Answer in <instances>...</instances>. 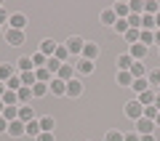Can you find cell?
I'll use <instances>...</instances> for the list:
<instances>
[{"label": "cell", "mask_w": 160, "mask_h": 141, "mask_svg": "<svg viewBox=\"0 0 160 141\" xmlns=\"http://www.w3.org/2000/svg\"><path fill=\"white\" fill-rule=\"evenodd\" d=\"M83 59H88V61L99 59V45L96 43H86V48H83Z\"/></svg>", "instance_id": "30bf717a"}, {"label": "cell", "mask_w": 160, "mask_h": 141, "mask_svg": "<svg viewBox=\"0 0 160 141\" xmlns=\"http://www.w3.org/2000/svg\"><path fill=\"white\" fill-rule=\"evenodd\" d=\"M139 141H155V136H139Z\"/></svg>", "instance_id": "bcb514c9"}, {"label": "cell", "mask_w": 160, "mask_h": 141, "mask_svg": "<svg viewBox=\"0 0 160 141\" xmlns=\"http://www.w3.org/2000/svg\"><path fill=\"white\" fill-rule=\"evenodd\" d=\"M24 128H27V123H22V120H13V123H8V133L16 139V136H24Z\"/></svg>", "instance_id": "9c48e42d"}, {"label": "cell", "mask_w": 160, "mask_h": 141, "mask_svg": "<svg viewBox=\"0 0 160 141\" xmlns=\"http://www.w3.org/2000/svg\"><path fill=\"white\" fill-rule=\"evenodd\" d=\"M147 83H149V88H160V69H155V72H149Z\"/></svg>", "instance_id": "1f68e13d"}, {"label": "cell", "mask_w": 160, "mask_h": 141, "mask_svg": "<svg viewBox=\"0 0 160 141\" xmlns=\"http://www.w3.org/2000/svg\"><path fill=\"white\" fill-rule=\"evenodd\" d=\"M158 114H160V109L152 104V107H144V114H142V117H147V120H152V123H155V117H158Z\"/></svg>", "instance_id": "836d02e7"}, {"label": "cell", "mask_w": 160, "mask_h": 141, "mask_svg": "<svg viewBox=\"0 0 160 141\" xmlns=\"http://www.w3.org/2000/svg\"><path fill=\"white\" fill-rule=\"evenodd\" d=\"M8 19H11V16H8V13H6V11H3V8H0V24H6V22H8Z\"/></svg>", "instance_id": "f6af8a7d"}, {"label": "cell", "mask_w": 160, "mask_h": 141, "mask_svg": "<svg viewBox=\"0 0 160 141\" xmlns=\"http://www.w3.org/2000/svg\"><path fill=\"white\" fill-rule=\"evenodd\" d=\"M123 139H126V136L120 133V130H109L107 133V141H123Z\"/></svg>", "instance_id": "60d3db41"}, {"label": "cell", "mask_w": 160, "mask_h": 141, "mask_svg": "<svg viewBox=\"0 0 160 141\" xmlns=\"http://www.w3.org/2000/svg\"><path fill=\"white\" fill-rule=\"evenodd\" d=\"M123 141H139V133H126V139Z\"/></svg>", "instance_id": "7bdbcfd3"}, {"label": "cell", "mask_w": 160, "mask_h": 141, "mask_svg": "<svg viewBox=\"0 0 160 141\" xmlns=\"http://www.w3.org/2000/svg\"><path fill=\"white\" fill-rule=\"evenodd\" d=\"M24 133H27V136H32V139H38V136L43 133V130H40V120H29V123H27V128H24Z\"/></svg>", "instance_id": "5bb4252c"}, {"label": "cell", "mask_w": 160, "mask_h": 141, "mask_svg": "<svg viewBox=\"0 0 160 141\" xmlns=\"http://www.w3.org/2000/svg\"><path fill=\"white\" fill-rule=\"evenodd\" d=\"M126 114H128L131 120H139V117L144 114V107L139 104V99H136V101H128V104H126Z\"/></svg>", "instance_id": "3957f363"}, {"label": "cell", "mask_w": 160, "mask_h": 141, "mask_svg": "<svg viewBox=\"0 0 160 141\" xmlns=\"http://www.w3.org/2000/svg\"><path fill=\"white\" fill-rule=\"evenodd\" d=\"M48 90H53V96H67V83L59 77H53L51 83H48Z\"/></svg>", "instance_id": "5b68a950"}, {"label": "cell", "mask_w": 160, "mask_h": 141, "mask_svg": "<svg viewBox=\"0 0 160 141\" xmlns=\"http://www.w3.org/2000/svg\"><path fill=\"white\" fill-rule=\"evenodd\" d=\"M19 77H22V85H27V88H32V85L38 83V77H35V69H32V72H22Z\"/></svg>", "instance_id": "83f0119b"}, {"label": "cell", "mask_w": 160, "mask_h": 141, "mask_svg": "<svg viewBox=\"0 0 160 141\" xmlns=\"http://www.w3.org/2000/svg\"><path fill=\"white\" fill-rule=\"evenodd\" d=\"M16 67L22 69V72H32V69H35V64H32V59H29V56H22V59L16 61Z\"/></svg>", "instance_id": "d4e9b609"}, {"label": "cell", "mask_w": 160, "mask_h": 141, "mask_svg": "<svg viewBox=\"0 0 160 141\" xmlns=\"http://www.w3.org/2000/svg\"><path fill=\"white\" fill-rule=\"evenodd\" d=\"M13 75H16V69H13L11 64H0V83H8Z\"/></svg>", "instance_id": "9a60e30c"}, {"label": "cell", "mask_w": 160, "mask_h": 141, "mask_svg": "<svg viewBox=\"0 0 160 141\" xmlns=\"http://www.w3.org/2000/svg\"><path fill=\"white\" fill-rule=\"evenodd\" d=\"M155 125H158V128H160V114H158V117H155Z\"/></svg>", "instance_id": "f5cc1de1"}, {"label": "cell", "mask_w": 160, "mask_h": 141, "mask_svg": "<svg viewBox=\"0 0 160 141\" xmlns=\"http://www.w3.org/2000/svg\"><path fill=\"white\" fill-rule=\"evenodd\" d=\"M35 77H38V83H51V80H53V75L51 72H48V69L46 67H40V69H35Z\"/></svg>", "instance_id": "7402d4cb"}, {"label": "cell", "mask_w": 160, "mask_h": 141, "mask_svg": "<svg viewBox=\"0 0 160 141\" xmlns=\"http://www.w3.org/2000/svg\"><path fill=\"white\" fill-rule=\"evenodd\" d=\"M128 8H131V13H139V16H142L144 3H142V0H131V3H128Z\"/></svg>", "instance_id": "f35d334b"}, {"label": "cell", "mask_w": 160, "mask_h": 141, "mask_svg": "<svg viewBox=\"0 0 160 141\" xmlns=\"http://www.w3.org/2000/svg\"><path fill=\"white\" fill-rule=\"evenodd\" d=\"M3 109H6V104H3V99H0V114H3Z\"/></svg>", "instance_id": "816d5d0a"}, {"label": "cell", "mask_w": 160, "mask_h": 141, "mask_svg": "<svg viewBox=\"0 0 160 141\" xmlns=\"http://www.w3.org/2000/svg\"><path fill=\"white\" fill-rule=\"evenodd\" d=\"M128 56H131L133 61H142V59L147 56V45H142V43H133L131 48H128Z\"/></svg>", "instance_id": "277c9868"}, {"label": "cell", "mask_w": 160, "mask_h": 141, "mask_svg": "<svg viewBox=\"0 0 160 141\" xmlns=\"http://www.w3.org/2000/svg\"><path fill=\"white\" fill-rule=\"evenodd\" d=\"M46 93H48V85H46V83H35V85H32V96H35V99L46 96Z\"/></svg>", "instance_id": "f1b7e54d"}, {"label": "cell", "mask_w": 160, "mask_h": 141, "mask_svg": "<svg viewBox=\"0 0 160 141\" xmlns=\"http://www.w3.org/2000/svg\"><path fill=\"white\" fill-rule=\"evenodd\" d=\"M53 128H56L53 117H43V120H40V130H46V133H53Z\"/></svg>", "instance_id": "f546056e"}, {"label": "cell", "mask_w": 160, "mask_h": 141, "mask_svg": "<svg viewBox=\"0 0 160 141\" xmlns=\"http://www.w3.org/2000/svg\"><path fill=\"white\" fill-rule=\"evenodd\" d=\"M46 69H48V72L53 75V77H56V75H59V69H62V61H59L56 56H51V59L46 61Z\"/></svg>", "instance_id": "603a6c76"}, {"label": "cell", "mask_w": 160, "mask_h": 141, "mask_svg": "<svg viewBox=\"0 0 160 141\" xmlns=\"http://www.w3.org/2000/svg\"><path fill=\"white\" fill-rule=\"evenodd\" d=\"M0 133H8V123L3 117H0Z\"/></svg>", "instance_id": "ee69618b"}, {"label": "cell", "mask_w": 160, "mask_h": 141, "mask_svg": "<svg viewBox=\"0 0 160 141\" xmlns=\"http://www.w3.org/2000/svg\"><path fill=\"white\" fill-rule=\"evenodd\" d=\"M0 117L6 120V123H13V120H19V107H6Z\"/></svg>", "instance_id": "ffe728a7"}, {"label": "cell", "mask_w": 160, "mask_h": 141, "mask_svg": "<svg viewBox=\"0 0 160 141\" xmlns=\"http://www.w3.org/2000/svg\"><path fill=\"white\" fill-rule=\"evenodd\" d=\"M131 64H133V59L128 56V53H120V56H118V69H120V72H128Z\"/></svg>", "instance_id": "2e32d148"}, {"label": "cell", "mask_w": 160, "mask_h": 141, "mask_svg": "<svg viewBox=\"0 0 160 141\" xmlns=\"http://www.w3.org/2000/svg\"><path fill=\"white\" fill-rule=\"evenodd\" d=\"M112 11H115V16H118V19H128V16H131V8H128V3H118Z\"/></svg>", "instance_id": "44dd1931"}, {"label": "cell", "mask_w": 160, "mask_h": 141, "mask_svg": "<svg viewBox=\"0 0 160 141\" xmlns=\"http://www.w3.org/2000/svg\"><path fill=\"white\" fill-rule=\"evenodd\" d=\"M155 128H158V125H155L152 120H147V117H139V120H136V133H139V136H152Z\"/></svg>", "instance_id": "7a4b0ae2"}, {"label": "cell", "mask_w": 160, "mask_h": 141, "mask_svg": "<svg viewBox=\"0 0 160 141\" xmlns=\"http://www.w3.org/2000/svg\"><path fill=\"white\" fill-rule=\"evenodd\" d=\"M128 72H131V77H133V80L144 77V64H142V61H133V64H131V69H128Z\"/></svg>", "instance_id": "484cf974"}, {"label": "cell", "mask_w": 160, "mask_h": 141, "mask_svg": "<svg viewBox=\"0 0 160 141\" xmlns=\"http://www.w3.org/2000/svg\"><path fill=\"white\" fill-rule=\"evenodd\" d=\"M155 43L160 45V29H155Z\"/></svg>", "instance_id": "7dc6e473"}, {"label": "cell", "mask_w": 160, "mask_h": 141, "mask_svg": "<svg viewBox=\"0 0 160 141\" xmlns=\"http://www.w3.org/2000/svg\"><path fill=\"white\" fill-rule=\"evenodd\" d=\"M80 93H83V83L72 77V80L67 83V96H72V99H75V96H80Z\"/></svg>", "instance_id": "ba28073f"}, {"label": "cell", "mask_w": 160, "mask_h": 141, "mask_svg": "<svg viewBox=\"0 0 160 141\" xmlns=\"http://www.w3.org/2000/svg\"><path fill=\"white\" fill-rule=\"evenodd\" d=\"M155 96H158V93H155L152 88L144 90V93H139V104H142V107H152V104H155Z\"/></svg>", "instance_id": "8fae6325"}, {"label": "cell", "mask_w": 160, "mask_h": 141, "mask_svg": "<svg viewBox=\"0 0 160 141\" xmlns=\"http://www.w3.org/2000/svg\"><path fill=\"white\" fill-rule=\"evenodd\" d=\"M19 120L22 123H29V120H35V112H32V107H27V104H19Z\"/></svg>", "instance_id": "ac0fdd59"}, {"label": "cell", "mask_w": 160, "mask_h": 141, "mask_svg": "<svg viewBox=\"0 0 160 141\" xmlns=\"http://www.w3.org/2000/svg\"><path fill=\"white\" fill-rule=\"evenodd\" d=\"M24 24H27L24 13H13V16L8 19V27H11V29H24Z\"/></svg>", "instance_id": "4fadbf2b"}, {"label": "cell", "mask_w": 160, "mask_h": 141, "mask_svg": "<svg viewBox=\"0 0 160 141\" xmlns=\"http://www.w3.org/2000/svg\"><path fill=\"white\" fill-rule=\"evenodd\" d=\"M115 22H118V16H115V11H112V8L102 11V24H104V27H115Z\"/></svg>", "instance_id": "d6986e66"}, {"label": "cell", "mask_w": 160, "mask_h": 141, "mask_svg": "<svg viewBox=\"0 0 160 141\" xmlns=\"http://www.w3.org/2000/svg\"><path fill=\"white\" fill-rule=\"evenodd\" d=\"M3 93H6V83H0V99H3Z\"/></svg>", "instance_id": "c3c4849f"}, {"label": "cell", "mask_w": 160, "mask_h": 141, "mask_svg": "<svg viewBox=\"0 0 160 141\" xmlns=\"http://www.w3.org/2000/svg\"><path fill=\"white\" fill-rule=\"evenodd\" d=\"M128 29H131V27H128V19H118V22H115V32H118V35H126Z\"/></svg>", "instance_id": "4dcf8cb0"}, {"label": "cell", "mask_w": 160, "mask_h": 141, "mask_svg": "<svg viewBox=\"0 0 160 141\" xmlns=\"http://www.w3.org/2000/svg\"><path fill=\"white\" fill-rule=\"evenodd\" d=\"M56 77H59V80H64V83H69V80L75 77V64H62V69H59Z\"/></svg>", "instance_id": "52a82bcc"}, {"label": "cell", "mask_w": 160, "mask_h": 141, "mask_svg": "<svg viewBox=\"0 0 160 141\" xmlns=\"http://www.w3.org/2000/svg\"><path fill=\"white\" fill-rule=\"evenodd\" d=\"M139 43H142V45L155 43V32H147V29H142V35H139Z\"/></svg>", "instance_id": "d6a6232c"}, {"label": "cell", "mask_w": 160, "mask_h": 141, "mask_svg": "<svg viewBox=\"0 0 160 141\" xmlns=\"http://www.w3.org/2000/svg\"><path fill=\"white\" fill-rule=\"evenodd\" d=\"M155 24H158V29H160V13H158V16H155Z\"/></svg>", "instance_id": "f907efd6"}, {"label": "cell", "mask_w": 160, "mask_h": 141, "mask_svg": "<svg viewBox=\"0 0 160 141\" xmlns=\"http://www.w3.org/2000/svg\"><path fill=\"white\" fill-rule=\"evenodd\" d=\"M131 88L136 90V93H144V90H149V83H147V77H139V80L131 83Z\"/></svg>", "instance_id": "4316f807"}, {"label": "cell", "mask_w": 160, "mask_h": 141, "mask_svg": "<svg viewBox=\"0 0 160 141\" xmlns=\"http://www.w3.org/2000/svg\"><path fill=\"white\" fill-rule=\"evenodd\" d=\"M46 61H48V56H43V53H35V56H32V64H35V69H40V67H46Z\"/></svg>", "instance_id": "d590c367"}, {"label": "cell", "mask_w": 160, "mask_h": 141, "mask_svg": "<svg viewBox=\"0 0 160 141\" xmlns=\"http://www.w3.org/2000/svg\"><path fill=\"white\" fill-rule=\"evenodd\" d=\"M139 35H142V29H128V32H126V40H128V43H139Z\"/></svg>", "instance_id": "ab89813d"}, {"label": "cell", "mask_w": 160, "mask_h": 141, "mask_svg": "<svg viewBox=\"0 0 160 141\" xmlns=\"http://www.w3.org/2000/svg\"><path fill=\"white\" fill-rule=\"evenodd\" d=\"M16 96H19V104H22V107H24V104H27V101H32V88H27V85H22V88H19L16 90Z\"/></svg>", "instance_id": "7c38bea8"}, {"label": "cell", "mask_w": 160, "mask_h": 141, "mask_svg": "<svg viewBox=\"0 0 160 141\" xmlns=\"http://www.w3.org/2000/svg\"><path fill=\"white\" fill-rule=\"evenodd\" d=\"M75 69H78L80 75H91V72H93V61H88V59H80V61L75 64Z\"/></svg>", "instance_id": "e0dca14e"}, {"label": "cell", "mask_w": 160, "mask_h": 141, "mask_svg": "<svg viewBox=\"0 0 160 141\" xmlns=\"http://www.w3.org/2000/svg\"><path fill=\"white\" fill-rule=\"evenodd\" d=\"M53 56H56L59 59V61H67V59H69V51H67V45H59V48H56V53H53Z\"/></svg>", "instance_id": "e575fe53"}, {"label": "cell", "mask_w": 160, "mask_h": 141, "mask_svg": "<svg viewBox=\"0 0 160 141\" xmlns=\"http://www.w3.org/2000/svg\"><path fill=\"white\" fill-rule=\"evenodd\" d=\"M142 29H147V32H155V29H158V24H155V16L144 13V16H142Z\"/></svg>", "instance_id": "cb8c5ba5"}, {"label": "cell", "mask_w": 160, "mask_h": 141, "mask_svg": "<svg viewBox=\"0 0 160 141\" xmlns=\"http://www.w3.org/2000/svg\"><path fill=\"white\" fill-rule=\"evenodd\" d=\"M6 88H8V90H19V88H22V77H19V75H13V77L6 83Z\"/></svg>", "instance_id": "74e56055"}, {"label": "cell", "mask_w": 160, "mask_h": 141, "mask_svg": "<svg viewBox=\"0 0 160 141\" xmlns=\"http://www.w3.org/2000/svg\"><path fill=\"white\" fill-rule=\"evenodd\" d=\"M118 83H120V85H128V88H131V83H133L131 72H118Z\"/></svg>", "instance_id": "8d00e7d4"}, {"label": "cell", "mask_w": 160, "mask_h": 141, "mask_svg": "<svg viewBox=\"0 0 160 141\" xmlns=\"http://www.w3.org/2000/svg\"><path fill=\"white\" fill-rule=\"evenodd\" d=\"M155 107L160 109V93H158V96H155Z\"/></svg>", "instance_id": "681fc988"}, {"label": "cell", "mask_w": 160, "mask_h": 141, "mask_svg": "<svg viewBox=\"0 0 160 141\" xmlns=\"http://www.w3.org/2000/svg\"><path fill=\"white\" fill-rule=\"evenodd\" d=\"M35 141H53V133H46V130H43V133H40Z\"/></svg>", "instance_id": "b9f144b4"}, {"label": "cell", "mask_w": 160, "mask_h": 141, "mask_svg": "<svg viewBox=\"0 0 160 141\" xmlns=\"http://www.w3.org/2000/svg\"><path fill=\"white\" fill-rule=\"evenodd\" d=\"M6 40L11 45H22L24 43V32H22V29H11V27H8L6 29Z\"/></svg>", "instance_id": "8992f818"}, {"label": "cell", "mask_w": 160, "mask_h": 141, "mask_svg": "<svg viewBox=\"0 0 160 141\" xmlns=\"http://www.w3.org/2000/svg\"><path fill=\"white\" fill-rule=\"evenodd\" d=\"M83 48H86V40L78 37V35H72V37L67 40V51H69V56H78V53H83Z\"/></svg>", "instance_id": "6da1fadb"}]
</instances>
